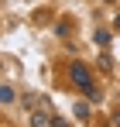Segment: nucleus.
Returning <instances> with one entry per match:
<instances>
[{
  "label": "nucleus",
  "mask_w": 120,
  "mask_h": 127,
  "mask_svg": "<svg viewBox=\"0 0 120 127\" xmlns=\"http://www.w3.org/2000/svg\"><path fill=\"white\" fill-rule=\"evenodd\" d=\"M69 76H72V79H76V83L86 89V96H89V100H96V86H93V76H89V69H86L82 62H72Z\"/></svg>",
  "instance_id": "f257e3e1"
},
{
  "label": "nucleus",
  "mask_w": 120,
  "mask_h": 127,
  "mask_svg": "<svg viewBox=\"0 0 120 127\" xmlns=\"http://www.w3.org/2000/svg\"><path fill=\"white\" fill-rule=\"evenodd\" d=\"M31 127H48V117H45V113H34V117H31Z\"/></svg>",
  "instance_id": "f03ea898"
},
{
  "label": "nucleus",
  "mask_w": 120,
  "mask_h": 127,
  "mask_svg": "<svg viewBox=\"0 0 120 127\" xmlns=\"http://www.w3.org/2000/svg\"><path fill=\"white\" fill-rule=\"evenodd\" d=\"M106 3H113V0H106Z\"/></svg>",
  "instance_id": "7ed1b4c3"
}]
</instances>
